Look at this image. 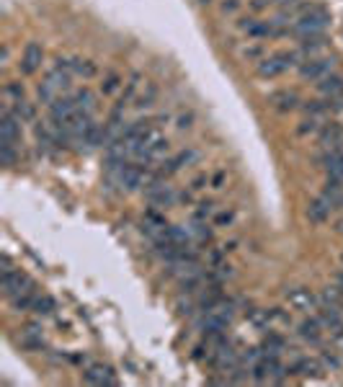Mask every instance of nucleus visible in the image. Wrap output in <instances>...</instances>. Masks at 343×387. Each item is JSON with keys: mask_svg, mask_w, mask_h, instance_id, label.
Masks as SVG:
<instances>
[{"mask_svg": "<svg viewBox=\"0 0 343 387\" xmlns=\"http://www.w3.org/2000/svg\"><path fill=\"white\" fill-rule=\"evenodd\" d=\"M75 78L73 73V62H67V60H57L54 67L47 73L44 78V83L39 86V98H42L44 104H52L57 96H62V91L70 88V80Z\"/></svg>", "mask_w": 343, "mask_h": 387, "instance_id": "nucleus-1", "label": "nucleus"}, {"mask_svg": "<svg viewBox=\"0 0 343 387\" xmlns=\"http://www.w3.org/2000/svg\"><path fill=\"white\" fill-rule=\"evenodd\" d=\"M300 60H302L300 49L268 54V57H263V60L258 62V78H266V80H271V78H279V75H284L287 70L297 67V64H302Z\"/></svg>", "mask_w": 343, "mask_h": 387, "instance_id": "nucleus-2", "label": "nucleus"}, {"mask_svg": "<svg viewBox=\"0 0 343 387\" xmlns=\"http://www.w3.org/2000/svg\"><path fill=\"white\" fill-rule=\"evenodd\" d=\"M328 26V13L318 8V5H307L305 11L292 21V34L294 36H315V34H322Z\"/></svg>", "mask_w": 343, "mask_h": 387, "instance_id": "nucleus-3", "label": "nucleus"}, {"mask_svg": "<svg viewBox=\"0 0 343 387\" xmlns=\"http://www.w3.org/2000/svg\"><path fill=\"white\" fill-rule=\"evenodd\" d=\"M318 161H320V168L325 171V181L343 183V148L322 150Z\"/></svg>", "mask_w": 343, "mask_h": 387, "instance_id": "nucleus-4", "label": "nucleus"}, {"mask_svg": "<svg viewBox=\"0 0 343 387\" xmlns=\"http://www.w3.org/2000/svg\"><path fill=\"white\" fill-rule=\"evenodd\" d=\"M333 73V60L331 57H307L300 64V75L305 80H322V78Z\"/></svg>", "mask_w": 343, "mask_h": 387, "instance_id": "nucleus-5", "label": "nucleus"}, {"mask_svg": "<svg viewBox=\"0 0 343 387\" xmlns=\"http://www.w3.org/2000/svg\"><path fill=\"white\" fill-rule=\"evenodd\" d=\"M196 161H199V152L193 150V148H186V150L176 152V155H171L168 161L163 163L161 176H163V178H168V176H173V173H178V171H183V168L193 165Z\"/></svg>", "mask_w": 343, "mask_h": 387, "instance_id": "nucleus-6", "label": "nucleus"}, {"mask_svg": "<svg viewBox=\"0 0 343 387\" xmlns=\"http://www.w3.org/2000/svg\"><path fill=\"white\" fill-rule=\"evenodd\" d=\"M268 106L281 111V114H289V111H297L302 108V98L289 91V88H281V91H274V93H268Z\"/></svg>", "mask_w": 343, "mask_h": 387, "instance_id": "nucleus-7", "label": "nucleus"}, {"mask_svg": "<svg viewBox=\"0 0 343 387\" xmlns=\"http://www.w3.org/2000/svg\"><path fill=\"white\" fill-rule=\"evenodd\" d=\"M44 62V49L42 44L36 42H29L26 44V49L21 54V62H19V70H21V75H34Z\"/></svg>", "mask_w": 343, "mask_h": 387, "instance_id": "nucleus-8", "label": "nucleus"}, {"mask_svg": "<svg viewBox=\"0 0 343 387\" xmlns=\"http://www.w3.org/2000/svg\"><path fill=\"white\" fill-rule=\"evenodd\" d=\"M318 142L322 150H333V148H343V127L338 121H325L322 129L318 132Z\"/></svg>", "mask_w": 343, "mask_h": 387, "instance_id": "nucleus-9", "label": "nucleus"}, {"mask_svg": "<svg viewBox=\"0 0 343 387\" xmlns=\"http://www.w3.org/2000/svg\"><path fill=\"white\" fill-rule=\"evenodd\" d=\"M318 91L328 101H343V78L338 73H328L322 80H318Z\"/></svg>", "mask_w": 343, "mask_h": 387, "instance_id": "nucleus-10", "label": "nucleus"}, {"mask_svg": "<svg viewBox=\"0 0 343 387\" xmlns=\"http://www.w3.org/2000/svg\"><path fill=\"white\" fill-rule=\"evenodd\" d=\"M331 212H333V207L331 202L325 199V196H318V199H312L310 207H307V220H310L312 225H322V222H328L331 220Z\"/></svg>", "mask_w": 343, "mask_h": 387, "instance_id": "nucleus-11", "label": "nucleus"}, {"mask_svg": "<svg viewBox=\"0 0 343 387\" xmlns=\"http://www.w3.org/2000/svg\"><path fill=\"white\" fill-rule=\"evenodd\" d=\"M83 379H86L88 385H117V377H114V372H111L108 366H101V364L86 369Z\"/></svg>", "mask_w": 343, "mask_h": 387, "instance_id": "nucleus-12", "label": "nucleus"}, {"mask_svg": "<svg viewBox=\"0 0 343 387\" xmlns=\"http://www.w3.org/2000/svg\"><path fill=\"white\" fill-rule=\"evenodd\" d=\"M322 320L320 318H310V320H305L300 325V336L305 341H310V344H320L322 341Z\"/></svg>", "mask_w": 343, "mask_h": 387, "instance_id": "nucleus-13", "label": "nucleus"}, {"mask_svg": "<svg viewBox=\"0 0 343 387\" xmlns=\"http://www.w3.org/2000/svg\"><path fill=\"white\" fill-rule=\"evenodd\" d=\"M320 372H322V364L315 362V359H297L289 366V375H300V377H318Z\"/></svg>", "mask_w": 343, "mask_h": 387, "instance_id": "nucleus-14", "label": "nucleus"}, {"mask_svg": "<svg viewBox=\"0 0 343 387\" xmlns=\"http://www.w3.org/2000/svg\"><path fill=\"white\" fill-rule=\"evenodd\" d=\"M165 217H161L158 215V212H147V215H145V220H142V230H145V233H147V235L150 237H158L163 233V230H165Z\"/></svg>", "mask_w": 343, "mask_h": 387, "instance_id": "nucleus-15", "label": "nucleus"}, {"mask_svg": "<svg viewBox=\"0 0 343 387\" xmlns=\"http://www.w3.org/2000/svg\"><path fill=\"white\" fill-rule=\"evenodd\" d=\"M121 83H124V78L119 73H114V70L104 73V78H101V96H117Z\"/></svg>", "mask_w": 343, "mask_h": 387, "instance_id": "nucleus-16", "label": "nucleus"}, {"mask_svg": "<svg viewBox=\"0 0 343 387\" xmlns=\"http://www.w3.org/2000/svg\"><path fill=\"white\" fill-rule=\"evenodd\" d=\"M287 300H289V305L294 310H307V307L315 305V297L310 294V290H289Z\"/></svg>", "mask_w": 343, "mask_h": 387, "instance_id": "nucleus-17", "label": "nucleus"}, {"mask_svg": "<svg viewBox=\"0 0 343 387\" xmlns=\"http://www.w3.org/2000/svg\"><path fill=\"white\" fill-rule=\"evenodd\" d=\"M73 73H75L78 78H83V80H91V78L98 75V64L93 62V60H73Z\"/></svg>", "mask_w": 343, "mask_h": 387, "instance_id": "nucleus-18", "label": "nucleus"}, {"mask_svg": "<svg viewBox=\"0 0 343 387\" xmlns=\"http://www.w3.org/2000/svg\"><path fill=\"white\" fill-rule=\"evenodd\" d=\"M73 98H75V104L80 111H86V114H93L96 111V93H91L88 88H83V91H75L73 93Z\"/></svg>", "mask_w": 343, "mask_h": 387, "instance_id": "nucleus-19", "label": "nucleus"}, {"mask_svg": "<svg viewBox=\"0 0 343 387\" xmlns=\"http://www.w3.org/2000/svg\"><path fill=\"white\" fill-rule=\"evenodd\" d=\"M3 101H5V106H13V104L23 101V86L21 83H16V80L5 83V86H3Z\"/></svg>", "mask_w": 343, "mask_h": 387, "instance_id": "nucleus-20", "label": "nucleus"}, {"mask_svg": "<svg viewBox=\"0 0 343 387\" xmlns=\"http://www.w3.org/2000/svg\"><path fill=\"white\" fill-rule=\"evenodd\" d=\"M155 98H158V86L155 83H147L145 86V91H140L137 93V98H134V106H140V108H147L155 104Z\"/></svg>", "mask_w": 343, "mask_h": 387, "instance_id": "nucleus-21", "label": "nucleus"}, {"mask_svg": "<svg viewBox=\"0 0 343 387\" xmlns=\"http://www.w3.org/2000/svg\"><path fill=\"white\" fill-rule=\"evenodd\" d=\"M235 222V212L233 209H220L215 215V225H220V227H230Z\"/></svg>", "mask_w": 343, "mask_h": 387, "instance_id": "nucleus-22", "label": "nucleus"}, {"mask_svg": "<svg viewBox=\"0 0 343 387\" xmlns=\"http://www.w3.org/2000/svg\"><path fill=\"white\" fill-rule=\"evenodd\" d=\"M34 312H39V315H47V312H52L54 310V302L49 300V297H36L34 300Z\"/></svg>", "mask_w": 343, "mask_h": 387, "instance_id": "nucleus-23", "label": "nucleus"}, {"mask_svg": "<svg viewBox=\"0 0 343 387\" xmlns=\"http://www.w3.org/2000/svg\"><path fill=\"white\" fill-rule=\"evenodd\" d=\"M263 52H266L263 44H253V47H246V49H243V57H246V60H256V57H261ZM261 60H263V57H261Z\"/></svg>", "mask_w": 343, "mask_h": 387, "instance_id": "nucleus-24", "label": "nucleus"}, {"mask_svg": "<svg viewBox=\"0 0 343 387\" xmlns=\"http://www.w3.org/2000/svg\"><path fill=\"white\" fill-rule=\"evenodd\" d=\"M176 121H178V124H176L178 129H191L193 127V114H191V111H189V114H181V117L176 119Z\"/></svg>", "mask_w": 343, "mask_h": 387, "instance_id": "nucleus-25", "label": "nucleus"}, {"mask_svg": "<svg viewBox=\"0 0 343 387\" xmlns=\"http://www.w3.org/2000/svg\"><path fill=\"white\" fill-rule=\"evenodd\" d=\"M240 11V0H225L222 3V13H237Z\"/></svg>", "mask_w": 343, "mask_h": 387, "instance_id": "nucleus-26", "label": "nucleus"}, {"mask_svg": "<svg viewBox=\"0 0 343 387\" xmlns=\"http://www.w3.org/2000/svg\"><path fill=\"white\" fill-rule=\"evenodd\" d=\"M199 3H212V0H199Z\"/></svg>", "mask_w": 343, "mask_h": 387, "instance_id": "nucleus-27", "label": "nucleus"}]
</instances>
